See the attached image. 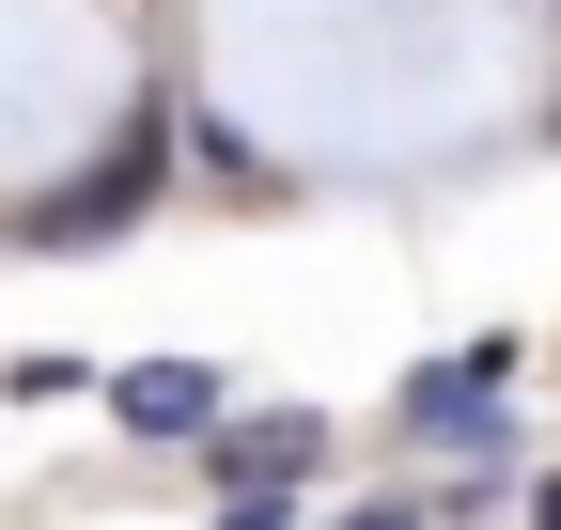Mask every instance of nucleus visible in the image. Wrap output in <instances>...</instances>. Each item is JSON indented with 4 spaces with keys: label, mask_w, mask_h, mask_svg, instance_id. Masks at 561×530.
<instances>
[{
    "label": "nucleus",
    "mask_w": 561,
    "mask_h": 530,
    "mask_svg": "<svg viewBox=\"0 0 561 530\" xmlns=\"http://www.w3.org/2000/svg\"><path fill=\"white\" fill-rule=\"evenodd\" d=\"M312 469V422H280V437H234V499H265V484H297Z\"/></svg>",
    "instance_id": "nucleus-1"
}]
</instances>
